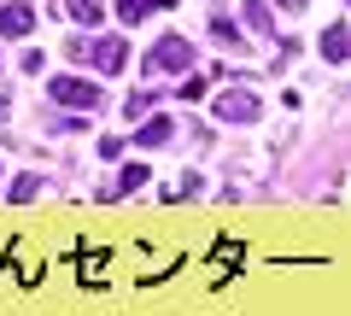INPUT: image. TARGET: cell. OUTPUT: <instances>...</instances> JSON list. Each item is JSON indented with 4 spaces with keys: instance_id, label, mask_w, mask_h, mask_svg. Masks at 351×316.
I'll use <instances>...</instances> for the list:
<instances>
[{
    "instance_id": "1",
    "label": "cell",
    "mask_w": 351,
    "mask_h": 316,
    "mask_svg": "<svg viewBox=\"0 0 351 316\" xmlns=\"http://www.w3.org/2000/svg\"><path fill=\"white\" fill-rule=\"evenodd\" d=\"M188 64H193V47L182 36H158L147 47V76H152V82H158V76H182Z\"/></svg>"
},
{
    "instance_id": "2",
    "label": "cell",
    "mask_w": 351,
    "mask_h": 316,
    "mask_svg": "<svg viewBox=\"0 0 351 316\" xmlns=\"http://www.w3.org/2000/svg\"><path fill=\"white\" fill-rule=\"evenodd\" d=\"M53 100H59V106H76V112H94V106H100V88L82 82V76H53Z\"/></svg>"
},
{
    "instance_id": "3",
    "label": "cell",
    "mask_w": 351,
    "mask_h": 316,
    "mask_svg": "<svg viewBox=\"0 0 351 316\" xmlns=\"http://www.w3.org/2000/svg\"><path fill=\"white\" fill-rule=\"evenodd\" d=\"M258 112H263V100L252 88H228L223 100H217V117H223V123H252Z\"/></svg>"
},
{
    "instance_id": "4",
    "label": "cell",
    "mask_w": 351,
    "mask_h": 316,
    "mask_svg": "<svg viewBox=\"0 0 351 316\" xmlns=\"http://www.w3.org/2000/svg\"><path fill=\"white\" fill-rule=\"evenodd\" d=\"M36 29V6L29 0H0V36H29Z\"/></svg>"
},
{
    "instance_id": "5",
    "label": "cell",
    "mask_w": 351,
    "mask_h": 316,
    "mask_svg": "<svg viewBox=\"0 0 351 316\" xmlns=\"http://www.w3.org/2000/svg\"><path fill=\"white\" fill-rule=\"evenodd\" d=\"M322 59H328V64H346V59H351V29H346V24H328V29H322Z\"/></svg>"
},
{
    "instance_id": "6",
    "label": "cell",
    "mask_w": 351,
    "mask_h": 316,
    "mask_svg": "<svg viewBox=\"0 0 351 316\" xmlns=\"http://www.w3.org/2000/svg\"><path fill=\"white\" fill-rule=\"evenodd\" d=\"M94 64H100V71H123V64H129V41L123 36H112V41H100V47H94Z\"/></svg>"
},
{
    "instance_id": "7",
    "label": "cell",
    "mask_w": 351,
    "mask_h": 316,
    "mask_svg": "<svg viewBox=\"0 0 351 316\" xmlns=\"http://www.w3.org/2000/svg\"><path fill=\"white\" fill-rule=\"evenodd\" d=\"M170 135H176L170 117H147V123H141V147H164Z\"/></svg>"
},
{
    "instance_id": "8",
    "label": "cell",
    "mask_w": 351,
    "mask_h": 316,
    "mask_svg": "<svg viewBox=\"0 0 351 316\" xmlns=\"http://www.w3.org/2000/svg\"><path fill=\"white\" fill-rule=\"evenodd\" d=\"M240 18H246L252 36H269V29H276V24H269V6H263V0H246V12H240Z\"/></svg>"
},
{
    "instance_id": "9",
    "label": "cell",
    "mask_w": 351,
    "mask_h": 316,
    "mask_svg": "<svg viewBox=\"0 0 351 316\" xmlns=\"http://www.w3.org/2000/svg\"><path fill=\"white\" fill-rule=\"evenodd\" d=\"M141 182H147V165H129V170H123V176H117V188H112V193H106V199H123V193H135V188H141Z\"/></svg>"
},
{
    "instance_id": "10",
    "label": "cell",
    "mask_w": 351,
    "mask_h": 316,
    "mask_svg": "<svg viewBox=\"0 0 351 316\" xmlns=\"http://www.w3.org/2000/svg\"><path fill=\"white\" fill-rule=\"evenodd\" d=\"M71 18L82 29H94V24H100V0H71Z\"/></svg>"
},
{
    "instance_id": "11",
    "label": "cell",
    "mask_w": 351,
    "mask_h": 316,
    "mask_svg": "<svg viewBox=\"0 0 351 316\" xmlns=\"http://www.w3.org/2000/svg\"><path fill=\"white\" fill-rule=\"evenodd\" d=\"M36 193H41V182H36V176H18V182H12V205L36 199Z\"/></svg>"
},
{
    "instance_id": "12",
    "label": "cell",
    "mask_w": 351,
    "mask_h": 316,
    "mask_svg": "<svg viewBox=\"0 0 351 316\" xmlns=\"http://www.w3.org/2000/svg\"><path fill=\"white\" fill-rule=\"evenodd\" d=\"M117 18H123V24H141V18H147V0H117Z\"/></svg>"
},
{
    "instance_id": "13",
    "label": "cell",
    "mask_w": 351,
    "mask_h": 316,
    "mask_svg": "<svg viewBox=\"0 0 351 316\" xmlns=\"http://www.w3.org/2000/svg\"><path fill=\"white\" fill-rule=\"evenodd\" d=\"M276 6H287V12H299V6H304V0H276Z\"/></svg>"
}]
</instances>
